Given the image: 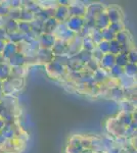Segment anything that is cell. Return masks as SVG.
<instances>
[{"mask_svg": "<svg viewBox=\"0 0 137 153\" xmlns=\"http://www.w3.org/2000/svg\"><path fill=\"white\" fill-rule=\"evenodd\" d=\"M76 35L77 34H75L74 32H72L71 30L68 29L66 23H58L53 32V36L56 38V40L63 41L64 43L70 42Z\"/></svg>", "mask_w": 137, "mask_h": 153, "instance_id": "1", "label": "cell"}, {"mask_svg": "<svg viewBox=\"0 0 137 153\" xmlns=\"http://www.w3.org/2000/svg\"><path fill=\"white\" fill-rule=\"evenodd\" d=\"M46 70L51 78L54 79L67 78V74H68L67 68L64 65H61L59 62H57V61H55L54 59L51 62H49L48 65H46Z\"/></svg>", "mask_w": 137, "mask_h": 153, "instance_id": "2", "label": "cell"}, {"mask_svg": "<svg viewBox=\"0 0 137 153\" xmlns=\"http://www.w3.org/2000/svg\"><path fill=\"white\" fill-rule=\"evenodd\" d=\"M106 127H108L109 132L111 133L112 135L116 136V137H124V134H125V130L126 128L125 126H123L120 122L118 120L117 117L111 118V120H108V124H106Z\"/></svg>", "mask_w": 137, "mask_h": 153, "instance_id": "3", "label": "cell"}, {"mask_svg": "<svg viewBox=\"0 0 137 153\" xmlns=\"http://www.w3.org/2000/svg\"><path fill=\"white\" fill-rule=\"evenodd\" d=\"M86 6H87V4H84V2L71 1V3H70V5L68 7L69 16L84 18V16L86 14Z\"/></svg>", "mask_w": 137, "mask_h": 153, "instance_id": "4", "label": "cell"}, {"mask_svg": "<svg viewBox=\"0 0 137 153\" xmlns=\"http://www.w3.org/2000/svg\"><path fill=\"white\" fill-rule=\"evenodd\" d=\"M82 50V38L77 34L71 41L67 43V55L72 57Z\"/></svg>", "mask_w": 137, "mask_h": 153, "instance_id": "5", "label": "cell"}, {"mask_svg": "<svg viewBox=\"0 0 137 153\" xmlns=\"http://www.w3.org/2000/svg\"><path fill=\"white\" fill-rule=\"evenodd\" d=\"M106 12L108 19L109 21V24L112 23H119V22H123V12L121 8L118 6H108L106 7Z\"/></svg>", "mask_w": 137, "mask_h": 153, "instance_id": "6", "label": "cell"}, {"mask_svg": "<svg viewBox=\"0 0 137 153\" xmlns=\"http://www.w3.org/2000/svg\"><path fill=\"white\" fill-rule=\"evenodd\" d=\"M66 25L69 30H71L75 34H79L84 27V19L79 18V16H70L67 19Z\"/></svg>", "mask_w": 137, "mask_h": 153, "instance_id": "7", "label": "cell"}, {"mask_svg": "<svg viewBox=\"0 0 137 153\" xmlns=\"http://www.w3.org/2000/svg\"><path fill=\"white\" fill-rule=\"evenodd\" d=\"M54 59V55L52 54L50 49L40 48L36 54V60L37 62L43 63V65H48Z\"/></svg>", "mask_w": 137, "mask_h": 153, "instance_id": "8", "label": "cell"}, {"mask_svg": "<svg viewBox=\"0 0 137 153\" xmlns=\"http://www.w3.org/2000/svg\"><path fill=\"white\" fill-rule=\"evenodd\" d=\"M0 133L5 140H14L19 136V130H17L16 124H5Z\"/></svg>", "mask_w": 137, "mask_h": 153, "instance_id": "9", "label": "cell"}, {"mask_svg": "<svg viewBox=\"0 0 137 153\" xmlns=\"http://www.w3.org/2000/svg\"><path fill=\"white\" fill-rule=\"evenodd\" d=\"M37 39H38L39 44H40V47L45 49H51L56 41V38L53 36V34H46V33H43Z\"/></svg>", "mask_w": 137, "mask_h": 153, "instance_id": "10", "label": "cell"}, {"mask_svg": "<svg viewBox=\"0 0 137 153\" xmlns=\"http://www.w3.org/2000/svg\"><path fill=\"white\" fill-rule=\"evenodd\" d=\"M83 151V148L81 146V137L75 136L71 138L67 146V152L68 153H81Z\"/></svg>", "mask_w": 137, "mask_h": 153, "instance_id": "11", "label": "cell"}, {"mask_svg": "<svg viewBox=\"0 0 137 153\" xmlns=\"http://www.w3.org/2000/svg\"><path fill=\"white\" fill-rule=\"evenodd\" d=\"M6 62L10 65V68H19V66H25L27 65V59L23 53L16 52Z\"/></svg>", "mask_w": 137, "mask_h": 153, "instance_id": "12", "label": "cell"}, {"mask_svg": "<svg viewBox=\"0 0 137 153\" xmlns=\"http://www.w3.org/2000/svg\"><path fill=\"white\" fill-rule=\"evenodd\" d=\"M54 19L57 21V23H66L67 19L70 18L69 9L66 6H61L57 4L55 10H54Z\"/></svg>", "mask_w": 137, "mask_h": 153, "instance_id": "13", "label": "cell"}, {"mask_svg": "<svg viewBox=\"0 0 137 153\" xmlns=\"http://www.w3.org/2000/svg\"><path fill=\"white\" fill-rule=\"evenodd\" d=\"M106 9V6L101 3H90L87 4L86 6V16H92V18H96L101 11H103Z\"/></svg>", "mask_w": 137, "mask_h": 153, "instance_id": "14", "label": "cell"}, {"mask_svg": "<svg viewBox=\"0 0 137 153\" xmlns=\"http://www.w3.org/2000/svg\"><path fill=\"white\" fill-rule=\"evenodd\" d=\"M16 52H19L16 44L7 41L5 43V46H4V49H3V51H2L1 55H2V57H3L4 60L7 61L9 58L11 57V56H13Z\"/></svg>", "mask_w": 137, "mask_h": 153, "instance_id": "15", "label": "cell"}, {"mask_svg": "<svg viewBox=\"0 0 137 153\" xmlns=\"http://www.w3.org/2000/svg\"><path fill=\"white\" fill-rule=\"evenodd\" d=\"M98 63H99V68L108 71L109 68H112L116 65V63H115V55H113V54H111V53L103 54V56L101 57Z\"/></svg>", "mask_w": 137, "mask_h": 153, "instance_id": "16", "label": "cell"}, {"mask_svg": "<svg viewBox=\"0 0 137 153\" xmlns=\"http://www.w3.org/2000/svg\"><path fill=\"white\" fill-rule=\"evenodd\" d=\"M118 83L121 88H123L124 90H126V89L135 88L136 80H135V78H133V76H126L123 74V75L118 79Z\"/></svg>", "mask_w": 137, "mask_h": 153, "instance_id": "17", "label": "cell"}, {"mask_svg": "<svg viewBox=\"0 0 137 153\" xmlns=\"http://www.w3.org/2000/svg\"><path fill=\"white\" fill-rule=\"evenodd\" d=\"M109 25V21L108 19V16H106V9H104L103 11H101L95 18V28L101 31V30L108 28Z\"/></svg>", "mask_w": 137, "mask_h": 153, "instance_id": "18", "label": "cell"}, {"mask_svg": "<svg viewBox=\"0 0 137 153\" xmlns=\"http://www.w3.org/2000/svg\"><path fill=\"white\" fill-rule=\"evenodd\" d=\"M50 50L54 56L66 55L67 54V43H64L63 41L56 40Z\"/></svg>", "mask_w": 137, "mask_h": 153, "instance_id": "19", "label": "cell"}, {"mask_svg": "<svg viewBox=\"0 0 137 153\" xmlns=\"http://www.w3.org/2000/svg\"><path fill=\"white\" fill-rule=\"evenodd\" d=\"M109 79V74L106 71L99 68L98 70L93 73V81L96 85H101Z\"/></svg>", "mask_w": 137, "mask_h": 153, "instance_id": "20", "label": "cell"}, {"mask_svg": "<svg viewBox=\"0 0 137 153\" xmlns=\"http://www.w3.org/2000/svg\"><path fill=\"white\" fill-rule=\"evenodd\" d=\"M43 26L44 22H42L41 19L35 18L33 21L31 22V31L34 33V35L38 38L39 36L43 34Z\"/></svg>", "mask_w": 137, "mask_h": 153, "instance_id": "21", "label": "cell"}, {"mask_svg": "<svg viewBox=\"0 0 137 153\" xmlns=\"http://www.w3.org/2000/svg\"><path fill=\"white\" fill-rule=\"evenodd\" d=\"M1 89H2L3 96H13L17 92L16 88L13 87V85H12L10 79H7V80L2 82Z\"/></svg>", "mask_w": 137, "mask_h": 153, "instance_id": "22", "label": "cell"}, {"mask_svg": "<svg viewBox=\"0 0 137 153\" xmlns=\"http://www.w3.org/2000/svg\"><path fill=\"white\" fill-rule=\"evenodd\" d=\"M74 59H76V60H78L79 62L82 63V65H85L88 61H90L92 59V53L89 52V51H86L84 50V49H82L79 53H77L75 56H72Z\"/></svg>", "mask_w": 137, "mask_h": 153, "instance_id": "23", "label": "cell"}, {"mask_svg": "<svg viewBox=\"0 0 137 153\" xmlns=\"http://www.w3.org/2000/svg\"><path fill=\"white\" fill-rule=\"evenodd\" d=\"M10 73L11 68L6 61L0 63V82H3L10 78Z\"/></svg>", "mask_w": 137, "mask_h": 153, "instance_id": "24", "label": "cell"}, {"mask_svg": "<svg viewBox=\"0 0 137 153\" xmlns=\"http://www.w3.org/2000/svg\"><path fill=\"white\" fill-rule=\"evenodd\" d=\"M54 10H55V8H42L41 10L35 16V18L41 19L42 22H45L48 19L53 18Z\"/></svg>", "mask_w": 137, "mask_h": 153, "instance_id": "25", "label": "cell"}, {"mask_svg": "<svg viewBox=\"0 0 137 153\" xmlns=\"http://www.w3.org/2000/svg\"><path fill=\"white\" fill-rule=\"evenodd\" d=\"M57 21L54 18H50L47 21L44 22V26H43V33L46 34H53L54 30L57 27Z\"/></svg>", "mask_w": 137, "mask_h": 153, "instance_id": "26", "label": "cell"}, {"mask_svg": "<svg viewBox=\"0 0 137 153\" xmlns=\"http://www.w3.org/2000/svg\"><path fill=\"white\" fill-rule=\"evenodd\" d=\"M109 93L111 94V97L116 101H121L124 98V89L121 88L120 86H117V87L111 89Z\"/></svg>", "mask_w": 137, "mask_h": 153, "instance_id": "27", "label": "cell"}, {"mask_svg": "<svg viewBox=\"0 0 137 153\" xmlns=\"http://www.w3.org/2000/svg\"><path fill=\"white\" fill-rule=\"evenodd\" d=\"M120 106H121V112H127V113H132L135 110V105L134 103L130 101L129 99L121 100L120 101Z\"/></svg>", "mask_w": 137, "mask_h": 153, "instance_id": "28", "label": "cell"}, {"mask_svg": "<svg viewBox=\"0 0 137 153\" xmlns=\"http://www.w3.org/2000/svg\"><path fill=\"white\" fill-rule=\"evenodd\" d=\"M118 120L125 127H129L130 124L133 122V117H132V113H127V112H120V114L117 117ZM136 122V120H135Z\"/></svg>", "mask_w": 137, "mask_h": 153, "instance_id": "29", "label": "cell"}, {"mask_svg": "<svg viewBox=\"0 0 137 153\" xmlns=\"http://www.w3.org/2000/svg\"><path fill=\"white\" fill-rule=\"evenodd\" d=\"M95 47H96V44L92 41L90 37H84V38H82V49L89 51V52H92L95 49Z\"/></svg>", "mask_w": 137, "mask_h": 153, "instance_id": "30", "label": "cell"}, {"mask_svg": "<svg viewBox=\"0 0 137 153\" xmlns=\"http://www.w3.org/2000/svg\"><path fill=\"white\" fill-rule=\"evenodd\" d=\"M130 39H131V37L126 30H124V31H122L120 33L115 35V40L118 42V43H120L121 45L124 43H127V42H130Z\"/></svg>", "mask_w": 137, "mask_h": 153, "instance_id": "31", "label": "cell"}, {"mask_svg": "<svg viewBox=\"0 0 137 153\" xmlns=\"http://www.w3.org/2000/svg\"><path fill=\"white\" fill-rule=\"evenodd\" d=\"M35 19V16L32 12H30L28 9H26L25 7H21V14H19V21L22 22H28L31 23L32 21Z\"/></svg>", "mask_w": 137, "mask_h": 153, "instance_id": "32", "label": "cell"}, {"mask_svg": "<svg viewBox=\"0 0 137 153\" xmlns=\"http://www.w3.org/2000/svg\"><path fill=\"white\" fill-rule=\"evenodd\" d=\"M108 74H109V78H113V79H115V80H118V79L124 74L123 68H120V66L115 65L113 68H109V70L108 71Z\"/></svg>", "mask_w": 137, "mask_h": 153, "instance_id": "33", "label": "cell"}, {"mask_svg": "<svg viewBox=\"0 0 137 153\" xmlns=\"http://www.w3.org/2000/svg\"><path fill=\"white\" fill-rule=\"evenodd\" d=\"M3 28L6 30V32L8 34L14 33V32L17 31V22L7 18L6 22L3 25Z\"/></svg>", "mask_w": 137, "mask_h": 153, "instance_id": "34", "label": "cell"}, {"mask_svg": "<svg viewBox=\"0 0 137 153\" xmlns=\"http://www.w3.org/2000/svg\"><path fill=\"white\" fill-rule=\"evenodd\" d=\"M25 75H26V68H25V66H19V68H11L10 78L24 79Z\"/></svg>", "mask_w": 137, "mask_h": 153, "instance_id": "35", "label": "cell"}, {"mask_svg": "<svg viewBox=\"0 0 137 153\" xmlns=\"http://www.w3.org/2000/svg\"><path fill=\"white\" fill-rule=\"evenodd\" d=\"M108 29L112 32V33L116 35V34L120 33V32L125 30V25H124L123 22H119V23H112V24L109 25Z\"/></svg>", "mask_w": 137, "mask_h": 153, "instance_id": "36", "label": "cell"}, {"mask_svg": "<svg viewBox=\"0 0 137 153\" xmlns=\"http://www.w3.org/2000/svg\"><path fill=\"white\" fill-rule=\"evenodd\" d=\"M31 23H28V22H22L19 21L17 22V31L21 34H28L31 32Z\"/></svg>", "mask_w": 137, "mask_h": 153, "instance_id": "37", "label": "cell"}, {"mask_svg": "<svg viewBox=\"0 0 137 153\" xmlns=\"http://www.w3.org/2000/svg\"><path fill=\"white\" fill-rule=\"evenodd\" d=\"M115 63L120 68H124L126 65H128V57H127V54L125 53H120L117 56H115Z\"/></svg>", "mask_w": 137, "mask_h": 153, "instance_id": "38", "label": "cell"}, {"mask_svg": "<svg viewBox=\"0 0 137 153\" xmlns=\"http://www.w3.org/2000/svg\"><path fill=\"white\" fill-rule=\"evenodd\" d=\"M123 71H124V75L129 76H136V71H137V68L136 65L134 63H128L123 68Z\"/></svg>", "mask_w": 137, "mask_h": 153, "instance_id": "39", "label": "cell"}, {"mask_svg": "<svg viewBox=\"0 0 137 153\" xmlns=\"http://www.w3.org/2000/svg\"><path fill=\"white\" fill-rule=\"evenodd\" d=\"M109 53L113 54V55L117 56L118 54L121 53V44L118 43L116 40H113L109 42Z\"/></svg>", "mask_w": 137, "mask_h": 153, "instance_id": "40", "label": "cell"}, {"mask_svg": "<svg viewBox=\"0 0 137 153\" xmlns=\"http://www.w3.org/2000/svg\"><path fill=\"white\" fill-rule=\"evenodd\" d=\"M89 37H90V38L92 39V41H93L94 43L96 44V45L99 43V42L103 41V37H101V31H100V30H98V29H96V28H94V29L91 30Z\"/></svg>", "mask_w": 137, "mask_h": 153, "instance_id": "41", "label": "cell"}, {"mask_svg": "<svg viewBox=\"0 0 137 153\" xmlns=\"http://www.w3.org/2000/svg\"><path fill=\"white\" fill-rule=\"evenodd\" d=\"M23 39H24V35L21 34L19 31L14 32V33H11V34H8V41L9 42H12L14 44H19L21 42H23Z\"/></svg>", "mask_w": 137, "mask_h": 153, "instance_id": "42", "label": "cell"}, {"mask_svg": "<svg viewBox=\"0 0 137 153\" xmlns=\"http://www.w3.org/2000/svg\"><path fill=\"white\" fill-rule=\"evenodd\" d=\"M9 11H10V7H9L7 1H0V16L6 18Z\"/></svg>", "mask_w": 137, "mask_h": 153, "instance_id": "43", "label": "cell"}, {"mask_svg": "<svg viewBox=\"0 0 137 153\" xmlns=\"http://www.w3.org/2000/svg\"><path fill=\"white\" fill-rule=\"evenodd\" d=\"M85 68L87 71H91V73H94L95 71H97L99 68V63H98V61H96V60H94L93 58L91 59L90 61H88V62L85 65Z\"/></svg>", "mask_w": 137, "mask_h": 153, "instance_id": "44", "label": "cell"}, {"mask_svg": "<svg viewBox=\"0 0 137 153\" xmlns=\"http://www.w3.org/2000/svg\"><path fill=\"white\" fill-rule=\"evenodd\" d=\"M101 37H103V40L108 41V42L115 40V34L112 33L108 28L104 29V30H101Z\"/></svg>", "mask_w": 137, "mask_h": 153, "instance_id": "45", "label": "cell"}, {"mask_svg": "<svg viewBox=\"0 0 137 153\" xmlns=\"http://www.w3.org/2000/svg\"><path fill=\"white\" fill-rule=\"evenodd\" d=\"M96 47L100 50V52L103 54H106V53H109V42L103 40L97 44Z\"/></svg>", "mask_w": 137, "mask_h": 153, "instance_id": "46", "label": "cell"}, {"mask_svg": "<svg viewBox=\"0 0 137 153\" xmlns=\"http://www.w3.org/2000/svg\"><path fill=\"white\" fill-rule=\"evenodd\" d=\"M19 14H21V8H10L7 18L13 19V21L19 22Z\"/></svg>", "mask_w": 137, "mask_h": 153, "instance_id": "47", "label": "cell"}, {"mask_svg": "<svg viewBox=\"0 0 137 153\" xmlns=\"http://www.w3.org/2000/svg\"><path fill=\"white\" fill-rule=\"evenodd\" d=\"M127 57H128V61L129 63H134L136 65V61H137V54H136V49L135 48H132L130 51L127 54Z\"/></svg>", "mask_w": 137, "mask_h": 153, "instance_id": "48", "label": "cell"}, {"mask_svg": "<svg viewBox=\"0 0 137 153\" xmlns=\"http://www.w3.org/2000/svg\"><path fill=\"white\" fill-rule=\"evenodd\" d=\"M81 146L84 149H91L92 148V141L89 138L81 137Z\"/></svg>", "mask_w": 137, "mask_h": 153, "instance_id": "49", "label": "cell"}, {"mask_svg": "<svg viewBox=\"0 0 137 153\" xmlns=\"http://www.w3.org/2000/svg\"><path fill=\"white\" fill-rule=\"evenodd\" d=\"M54 60L57 61V62H59L61 65L67 66V65H68V62L70 60V56H68L67 54L66 55H61V56H54Z\"/></svg>", "mask_w": 137, "mask_h": 153, "instance_id": "50", "label": "cell"}, {"mask_svg": "<svg viewBox=\"0 0 137 153\" xmlns=\"http://www.w3.org/2000/svg\"><path fill=\"white\" fill-rule=\"evenodd\" d=\"M91 53H92V58H93L94 60L98 61V62H99V60L101 59V57L103 56V54L100 52V50H99L97 47H95V49H94Z\"/></svg>", "mask_w": 137, "mask_h": 153, "instance_id": "51", "label": "cell"}, {"mask_svg": "<svg viewBox=\"0 0 137 153\" xmlns=\"http://www.w3.org/2000/svg\"><path fill=\"white\" fill-rule=\"evenodd\" d=\"M0 41H8V33H7L6 30L3 27H0Z\"/></svg>", "mask_w": 137, "mask_h": 153, "instance_id": "52", "label": "cell"}, {"mask_svg": "<svg viewBox=\"0 0 137 153\" xmlns=\"http://www.w3.org/2000/svg\"><path fill=\"white\" fill-rule=\"evenodd\" d=\"M8 5L10 8H21L23 5V2L19 1V0H13V1H7Z\"/></svg>", "mask_w": 137, "mask_h": 153, "instance_id": "53", "label": "cell"}, {"mask_svg": "<svg viewBox=\"0 0 137 153\" xmlns=\"http://www.w3.org/2000/svg\"><path fill=\"white\" fill-rule=\"evenodd\" d=\"M5 43L6 42H4V41H0V54L2 53V51H3L4 46H5Z\"/></svg>", "mask_w": 137, "mask_h": 153, "instance_id": "54", "label": "cell"}, {"mask_svg": "<svg viewBox=\"0 0 137 153\" xmlns=\"http://www.w3.org/2000/svg\"><path fill=\"white\" fill-rule=\"evenodd\" d=\"M5 141H6V140L4 139V137H3V136H2L1 133H0V147H1L2 145L4 144V143H5Z\"/></svg>", "mask_w": 137, "mask_h": 153, "instance_id": "55", "label": "cell"}, {"mask_svg": "<svg viewBox=\"0 0 137 153\" xmlns=\"http://www.w3.org/2000/svg\"><path fill=\"white\" fill-rule=\"evenodd\" d=\"M81 153H96V152H94L92 149H84Z\"/></svg>", "mask_w": 137, "mask_h": 153, "instance_id": "56", "label": "cell"}, {"mask_svg": "<svg viewBox=\"0 0 137 153\" xmlns=\"http://www.w3.org/2000/svg\"><path fill=\"white\" fill-rule=\"evenodd\" d=\"M1 86H2V82H0V99L3 97V93H2V89H1Z\"/></svg>", "mask_w": 137, "mask_h": 153, "instance_id": "57", "label": "cell"}, {"mask_svg": "<svg viewBox=\"0 0 137 153\" xmlns=\"http://www.w3.org/2000/svg\"><path fill=\"white\" fill-rule=\"evenodd\" d=\"M2 111H3V106H2L1 104H0V115H1Z\"/></svg>", "mask_w": 137, "mask_h": 153, "instance_id": "58", "label": "cell"}, {"mask_svg": "<svg viewBox=\"0 0 137 153\" xmlns=\"http://www.w3.org/2000/svg\"><path fill=\"white\" fill-rule=\"evenodd\" d=\"M0 153H2V150H1V148H0Z\"/></svg>", "mask_w": 137, "mask_h": 153, "instance_id": "59", "label": "cell"}]
</instances>
